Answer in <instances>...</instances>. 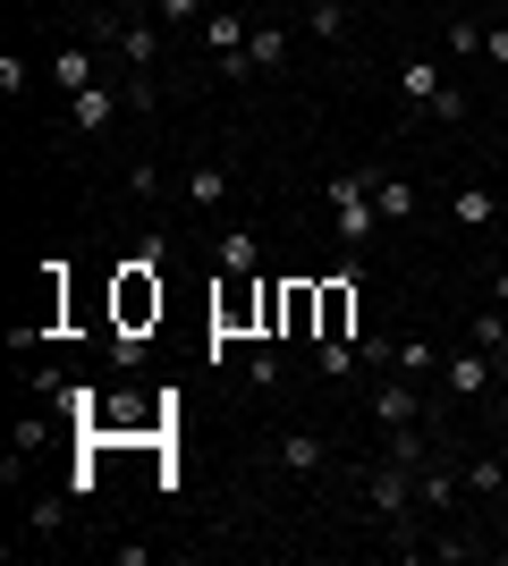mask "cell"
<instances>
[{
    "label": "cell",
    "mask_w": 508,
    "mask_h": 566,
    "mask_svg": "<svg viewBox=\"0 0 508 566\" xmlns=\"http://www.w3.org/2000/svg\"><path fill=\"white\" fill-rule=\"evenodd\" d=\"M120 111H127V85H111V76H94L85 94H69V127H76V136H102Z\"/></svg>",
    "instance_id": "5"
},
{
    "label": "cell",
    "mask_w": 508,
    "mask_h": 566,
    "mask_svg": "<svg viewBox=\"0 0 508 566\" xmlns=\"http://www.w3.org/2000/svg\"><path fill=\"white\" fill-rule=\"evenodd\" d=\"M356 331V280H322V331L314 338H348Z\"/></svg>",
    "instance_id": "10"
},
{
    "label": "cell",
    "mask_w": 508,
    "mask_h": 566,
    "mask_svg": "<svg viewBox=\"0 0 508 566\" xmlns=\"http://www.w3.org/2000/svg\"><path fill=\"white\" fill-rule=\"evenodd\" d=\"M102 9H120V18H136V9H145V0H102Z\"/></svg>",
    "instance_id": "35"
},
{
    "label": "cell",
    "mask_w": 508,
    "mask_h": 566,
    "mask_svg": "<svg viewBox=\"0 0 508 566\" xmlns=\"http://www.w3.org/2000/svg\"><path fill=\"white\" fill-rule=\"evenodd\" d=\"M25 76H34V69H25V60H18V51H0V94H9V102H18V94H25Z\"/></svg>",
    "instance_id": "28"
},
{
    "label": "cell",
    "mask_w": 508,
    "mask_h": 566,
    "mask_svg": "<svg viewBox=\"0 0 508 566\" xmlns=\"http://www.w3.org/2000/svg\"><path fill=\"white\" fill-rule=\"evenodd\" d=\"M153 9H162L169 25H204V18H212V9H204V0H153Z\"/></svg>",
    "instance_id": "29"
},
{
    "label": "cell",
    "mask_w": 508,
    "mask_h": 566,
    "mask_svg": "<svg viewBox=\"0 0 508 566\" xmlns=\"http://www.w3.org/2000/svg\"><path fill=\"white\" fill-rule=\"evenodd\" d=\"M322 331V280H280V338Z\"/></svg>",
    "instance_id": "7"
},
{
    "label": "cell",
    "mask_w": 508,
    "mask_h": 566,
    "mask_svg": "<svg viewBox=\"0 0 508 566\" xmlns=\"http://www.w3.org/2000/svg\"><path fill=\"white\" fill-rule=\"evenodd\" d=\"M364 406H373V423H382V431H398V423H424V389H415L407 373L373 380V398H364Z\"/></svg>",
    "instance_id": "6"
},
{
    "label": "cell",
    "mask_w": 508,
    "mask_h": 566,
    "mask_svg": "<svg viewBox=\"0 0 508 566\" xmlns=\"http://www.w3.org/2000/svg\"><path fill=\"white\" fill-rule=\"evenodd\" d=\"M305 25H314L322 43H339V34H348V0H314V9H305Z\"/></svg>",
    "instance_id": "25"
},
{
    "label": "cell",
    "mask_w": 508,
    "mask_h": 566,
    "mask_svg": "<svg viewBox=\"0 0 508 566\" xmlns=\"http://www.w3.org/2000/svg\"><path fill=\"white\" fill-rule=\"evenodd\" d=\"M449 51H458V60H484V25H475V18H449Z\"/></svg>",
    "instance_id": "27"
},
{
    "label": "cell",
    "mask_w": 508,
    "mask_h": 566,
    "mask_svg": "<svg viewBox=\"0 0 508 566\" xmlns=\"http://www.w3.org/2000/svg\"><path fill=\"white\" fill-rule=\"evenodd\" d=\"M364 507L398 533V549H415V465H398V457H373L364 465Z\"/></svg>",
    "instance_id": "1"
},
{
    "label": "cell",
    "mask_w": 508,
    "mask_h": 566,
    "mask_svg": "<svg viewBox=\"0 0 508 566\" xmlns=\"http://www.w3.org/2000/svg\"><path fill=\"white\" fill-rule=\"evenodd\" d=\"M382 9H415V0H382Z\"/></svg>",
    "instance_id": "37"
},
{
    "label": "cell",
    "mask_w": 508,
    "mask_h": 566,
    "mask_svg": "<svg viewBox=\"0 0 508 566\" xmlns=\"http://www.w3.org/2000/svg\"><path fill=\"white\" fill-rule=\"evenodd\" d=\"M69 516H76V499H69V491H51V499H34V507H25V524H34V533H60Z\"/></svg>",
    "instance_id": "23"
},
{
    "label": "cell",
    "mask_w": 508,
    "mask_h": 566,
    "mask_svg": "<svg viewBox=\"0 0 508 566\" xmlns=\"http://www.w3.org/2000/svg\"><path fill=\"white\" fill-rule=\"evenodd\" d=\"M356 355L364 347H348V338H314V373L322 380H356Z\"/></svg>",
    "instance_id": "17"
},
{
    "label": "cell",
    "mask_w": 508,
    "mask_h": 566,
    "mask_svg": "<svg viewBox=\"0 0 508 566\" xmlns=\"http://www.w3.org/2000/svg\"><path fill=\"white\" fill-rule=\"evenodd\" d=\"M195 34H204V51H212V60H229V51H246V34H255V25H246V9H212Z\"/></svg>",
    "instance_id": "11"
},
{
    "label": "cell",
    "mask_w": 508,
    "mask_h": 566,
    "mask_svg": "<svg viewBox=\"0 0 508 566\" xmlns=\"http://www.w3.org/2000/svg\"><path fill=\"white\" fill-rule=\"evenodd\" d=\"M440 389H449V398H484V389H500V364H491V347H475V338H466V347L440 364Z\"/></svg>",
    "instance_id": "4"
},
{
    "label": "cell",
    "mask_w": 508,
    "mask_h": 566,
    "mask_svg": "<svg viewBox=\"0 0 508 566\" xmlns=\"http://www.w3.org/2000/svg\"><path fill=\"white\" fill-rule=\"evenodd\" d=\"M322 457H331L322 431H280V465H289V473H322Z\"/></svg>",
    "instance_id": "14"
},
{
    "label": "cell",
    "mask_w": 508,
    "mask_h": 566,
    "mask_svg": "<svg viewBox=\"0 0 508 566\" xmlns=\"http://www.w3.org/2000/svg\"><path fill=\"white\" fill-rule=\"evenodd\" d=\"M491 305H508V271H491Z\"/></svg>",
    "instance_id": "33"
},
{
    "label": "cell",
    "mask_w": 508,
    "mask_h": 566,
    "mask_svg": "<svg viewBox=\"0 0 508 566\" xmlns=\"http://www.w3.org/2000/svg\"><path fill=\"white\" fill-rule=\"evenodd\" d=\"M246 380H255V389H280V355H271V338H246Z\"/></svg>",
    "instance_id": "22"
},
{
    "label": "cell",
    "mask_w": 508,
    "mask_h": 566,
    "mask_svg": "<svg viewBox=\"0 0 508 566\" xmlns=\"http://www.w3.org/2000/svg\"><path fill=\"white\" fill-rule=\"evenodd\" d=\"M382 457H398V465H424V457H433L424 423H398V431H390V449H382Z\"/></svg>",
    "instance_id": "24"
},
{
    "label": "cell",
    "mask_w": 508,
    "mask_h": 566,
    "mask_svg": "<svg viewBox=\"0 0 508 566\" xmlns=\"http://www.w3.org/2000/svg\"><path fill=\"white\" fill-rule=\"evenodd\" d=\"M458 491H466V473H449L440 457H424V465H415V507H424V516H449V507H458Z\"/></svg>",
    "instance_id": "8"
},
{
    "label": "cell",
    "mask_w": 508,
    "mask_h": 566,
    "mask_svg": "<svg viewBox=\"0 0 508 566\" xmlns=\"http://www.w3.org/2000/svg\"><path fill=\"white\" fill-rule=\"evenodd\" d=\"M390 373H407V380H424V373H440V355L424 347V338H398V347H390Z\"/></svg>",
    "instance_id": "19"
},
{
    "label": "cell",
    "mask_w": 508,
    "mask_h": 566,
    "mask_svg": "<svg viewBox=\"0 0 508 566\" xmlns=\"http://www.w3.org/2000/svg\"><path fill=\"white\" fill-rule=\"evenodd\" d=\"M220 271H255V237H246V229L220 237Z\"/></svg>",
    "instance_id": "26"
},
{
    "label": "cell",
    "mask_w": 508,
    "mask_h": 566,
    "mask_svg": "<svg viewBox=\"0 0 508 566\" xmlns=\"http://www.w3.org/2000/svg\"><path fill=\"white\" fill-rule=\"evenodd\" d=\"M111 364H120V373H136V364H145V338L120 331V338H111Z\"/></svg>",
    "instance_id": "30"
},
{
    "label": "cell",
    "mask_w": 508,
    "mask_h": 566,
    "mask_svg": "<svg viewBox=\"0 0 508 566\" xmlns=\"http://www.w3.org/2000/svg\"><path fill=\"white\" fill-rule=\"evenodd\" d=\"M220 195H229V169H220V161H195L187 169V203H195V212H220Z\"/></svg>",
    "instance_id": "15"
},
{
    "label": "cell",
    "mask_w": 508,
    "mask_h": 566,
    "mask_svg": "<svg viewBox=\"0 0 508 566\" xmlns=\"http://www.w3.org/2000/svg\"><path fill=\"white\" fill-rule=\"evenodd\" d=\"M120 51L136 60V69H162V34H153L145 18H127V25H120Z\"/></svg>",
    "instance_id": "18"
},
{
    "label": "cell",
    "mask_w": 508,
    "mask_h": 566,
    "mask_svg": "<svg viewBox=\"0 0 508 566\" xmlns=\"http://www.w3.org/2000/svg\"><path fill=\"white\" fill-rule=\"evenodd\" d=\"M373 212H382V220H415V212H424V195H415L407 178H390V169H382V178H373Z\"/></svg>",
    "instance_id": "13"
},
{
    "label": "cell",
    "mask_w": 508,
    "mask_h": 566,
    "mask_svg": "<svg viewBox=\"0 0 508 566\" xmlns=\"http://www.w3.org/2000/svg\"><path fill=\"white\" fill-rule=\"evenodd\" d=\"M491 415H500V423H508V380H500V389H491Z\"/></svg>",
    "instance_id": "34"
},
{
    "label": "cell",
    "mask_w": 508,
    "mask_h": 566,
    "mask_svg": "<svg viewBox=\"0 0 508 566\" xmlns=\"http://www.w3.org/2000/svg\"><path fill=\"white\" fill-rule=\"evenodd\" d=\"M398 94H407V111H433V102L449 94V76H440L433 60H407V69H398Z\"/></svg>",
    "instance_id": "12"
},
{
    "label": "cell",
    "mask_w": 508,
    "mask_h": 566,
    "mask_svg": "<svg viewBox=\"0 0 508 566\" xmlns=\"http://www.w3.org/2000/svg\"><path fill=\"white\" fill-rule=\"evenodd\" d=\"M280 51H289V34H280V25H255V34H246V60H255V76L280 69Z\"/></svg>",
    "instance_id": "21"
},
{
    "label": "cell",
    "mask_w": 508,
    "mask_h": 566,
    "mask_svg": "<svg viewBox=\"0 0 508 566\" xmlns=\"http://www.w3.org/2000/svg\"><path fill=\"white\" fill-rule=\"evenodd\" d=\"M94 43H60L51 51V85H60V94H85V85H94Z\"/></svg>",
    "instance_id": "9"
},
{
    "label": "cell",
    "mask_w": 508,
    "mask_h": 566,
    "mask_svg": "<svg viewBox=\"0 0 508 566\" xmlns=\"http://www.w3.org/2000/svg\"><path fill=\"white\" fill-rule=\"evenodd\" d=\"M466 473V491H475V499H500L508 491V465H500V457H475V465H458Z\"/></svg>",
    "instance_id": "20"
},
{
    "label": "cell",
    "mask_w": 508,
    "mask_h": 566,
    "mask_svg": "<svg viewBox=\"0 0 508 566\" xmlns=\"http://www.w3.org/2000/svg\"><path fill=\"white\" fill-rule=\"evenodd\" d=\"M111 313H120V331H136V338H145L153 322H162V262H145V254L127 262V271H120V287H111Z\"/></svg>",
    "instance_id": "3"
},
{
    "label": "cell",
    "mask_w": 508,
    "mask_h": 566,
    "mask_svg": "<svg viewBox=\"0 0 508 566\" xmlns=\"http://www.w3.org/2000/svg\"><path fill=\"white\" fill-rule=\"evenodd\" d=\"M491 364H500V380H508V338H500V347H491Z\"/></svg>",
    "instance_id": "36"
},
{
    "label": "cell",
    "mask_w": 508,
    "mask_h": 566,
    "mask_svg": "<svg viewBox=\"0 0 508 566\" xmlns=\"http://www.w3.org/2000/svg\"><path fill=\"white\" fill-rule=\"evenodd\" d=\"M466 338H475V347H500L508 322H500V313H475V331H466Z\"/></svg>",
    "instance_id": "31"
},
{
    "label": "cell",
    "mask_w": 508,
    "mask_h": 566,
    "mask_svg": "<svg viewBox=\"0 0 508 566\" xmlns=\"http://www.w3.org/2000/svg\"><path fill=\"white\" fill-rule=\"evenodd\" d=\"M373 178H382V169H331V220H339V237H348V245H364V237L382 229V212H373Z\"/></svg>",
    "instance_id": "2"
},
{
    "label": "cell",
    "mask_w": 508,
    "mask_h": 566,
    "mask_svg": "<svg viewBox=\"0 0 508 566\" xmlns=\"http://www.w3.org/2000/svg\"><path fill=\"white\" fill-rule=\"evenodd\" d=\"M449 220H458V229H491V220H500L491 187H458V195H449Z\"/></svg>",
    "instance_id": "16"
},
{
    "label": "cell",
    "mask_w": 508,
    "mask_h": 566,
    "mask_svg": "<svg viewBox=\"0 0 508 566\" xmlns=\"http://www.w3.org/2000/svg\"><path fill=\"white\" fill-rule=\"evenodd\" d=\"M484 60H491V69H508V25H484Z\"/></svg>",
    "instance_id": "32"
}]
</instances>
